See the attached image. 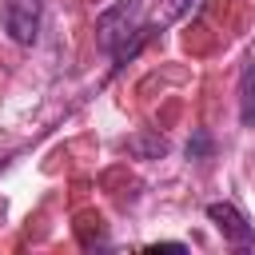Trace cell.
Here are the masks:
<instances>
[{
	"label": "cell",
	"instance_id": "52a82bcc",
	"mask_svg": "<svg viewBox=\"0 0 255 255\" xmlns=\"http://www.w3.org/2000/svg\"><path fill=\"white\" fill-rule=\"evenodd\" d=\"M199 0H167V20H183Z\"/></svg>",
	"mask_w": 255,
	"mask_h": 255
},
{
	"label": "cell",
	"instance_id": "ba28073f",
	"mask_svg": "<svg viewBox=\"0 0 255 255\" xmlns=\"http://www.w3.org/2000/svg\"><path fill=\"white\" fill-rule=\"evenodd\" d=\"M147 251H187V243H175V239H163V243H151Z\"/></svg>",
	"mask_w": 255,
	"mask_h": 255
},
{
	"label": "cell",
	"instance_id": "8992f818",
	"mask_svg": "<svg viewBox=\"0 0 255 255\" xmlns=\"http://www.w3.org/2000/svg\"><path fill=\"white\" fill-rule=\"evenodd\" d=\"M207 155H211V135L203 128H195L187 139V159H207Z\"/></svg>",
	"mask_w": 255,
	"mask_h": 255
},
{
	"label": "cell",
	"instance_id": "277c9868",
	"mask_svg": "<svg viewBox=\"0 0 255 255\" xmlns=\"http://www.w3.org/2000/svg\"><path fill=\"white\" fill-rule=\"evenodd\" d=\"M124 151L135 159H159V155H167V139L159 131H135L124 139Z\"/></svg>",
	"mask_w": 255,
	"mask_h": 255
},
{
	"label": "cell",
	"instance_id": "7a4b0ae2",
	"mask_svg": "<svg viewBox=\"0 0 255 255\" xmlns=\"http://www.w3.org/2000/svg\"><path fill=\"white\" fill-rule=\"evenodd\" d=\"M0 20H4V32H8L20 48H28V44H36V36H40L44 0H8L4 12H0Z\"/></svg>",
	"mask_w": 255,
	"mask_h": 255
},
{
	"label": "cell",
	"instance_id": "6da1fadb",
	"mask_svg": "<svg viewBox=\"0 0 255 255\" xmlns=\"http://www.w3.org/2000/svg\"><path fill=\"white\" fill-rule=\"evenodd\" d=\"M135 36H139V0H120L96 16V44L108 56H120Z\"/></svg>",
	"mask_w": 255,
	"mask_h": 255
},
{
	"label": "cell",
	"instance_id": "5b68a950",
	"mask_svg": "<svg viewBox=\"0 0 255 255\" xmlns=\"http://www.w3.org/2000/svg\"><path fill=\"white\" fill-rule=\"evenodd\" d=\"M239 120L243 128H255V60L239 76Z\"/></svg>",
	"mask_w": 255,
	"mask_h": 255
},
{
	"label": "cell",
	"instance_id": "3957f363",
	"mask_svg": "<svg viewBox=\"0 0 255 255\" xmlns=\"http://www.w3.org/2000/svg\"><path fill=\"white\" fill-rule=\"evenodd\" d=\"M207 219H211L215 231H219L227 243H235V247H247V243L255 239V227L247 223V215H243L235 203H207Z\"/></svg>",
	"mask_w": 255,
	"mask_h": 255
}]
</instances>
